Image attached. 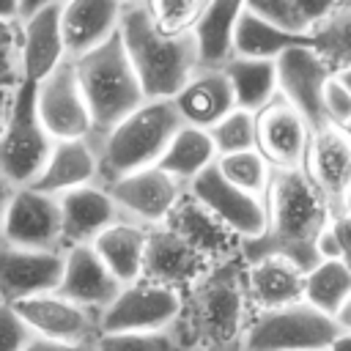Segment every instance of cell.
Listing matches in <instances>:
<instances>
[{"mask_svg":"<svg viewBox=\"0 0 351 351\" xmlns=\"http://www.w3.org/2000/svg\"><path fill=\"white\" fill-rule=\"evenodd\" d=\"M252 304L244 288L241 250L211 263L181 293V315L173 332L181 351H239Z\"/></svg>","mask_w":351,"mask_h":351,"instance_id":"cell-1","label":"cell"},{"mask_svg":"<svg viewBox=\"0 0 351 351\" xmlns=\"http://www.w3.org/2000/svg\"><path fill=\"white\" fill-rule=\"evenodd\" d=\"M266 230L258 241L241 244L244 261L255 255H282L299 269L318 263V239L326 230L332 214L307 178L304 167L271 170L266 186Z\"/></svg>","mask_w":351,"mask_h":351,"instance_id":"cell-2","label":"cell"},{"mask_svg":"<svg viewBox=\"0 0 351 351\" xmlns=\"http://www.w3.org/2000/svg\"><path fill=\"white\" fill-rule=\"evenodd\" d=\"M118 36L145 99H173L200 69L192 33H165L145 3L121 5Z\"/></svg>","mask_w":351,"mask_h":351,"instance_id":"cell-3","label":"cell"},{"mask_svg":"<svg viewBox=\"0 0 351 351\" xmlns=\"http://www.w3.org/2000/svg\"><path fill=\"white\" fill-rule=\"evenodd\" d=\"M71 63L90 115V143L101 140L121 118L145 101L118 33L90 52L71 58Z\"/></svg>","mask_w":351,"mask_h":351,"instance_id":"cell-4","label":"cell"},{"mask_svg":"<svg viewBox=\"0 0 351 351\" xmlns=\"http://www.w3.org/2000/svg\"><path fill=\"white\" fill-rule=\"evenodd\" d=\"M181 118L170 99H145L137 110L121 118L101 140L93 143L99 162V184L154 167L167 143L178 132Z\"/></svg>","mask_w":351,"mask_h":351,"instance_id":"cell-5","label":"cell"},{"mask_svg":"<svg viewBox=\"0 0 351 351\" xmlns=\"http://www.w3.org/2000/svg\"><path fill=\"white\" fill-rule=\"evenodd\" d=\"M335 318L307 302L255 310L247 321L239 351H326L337 335Z\"/></svg>","mask_w":351,"mask_h":351,"instance_id":"cell-6","label":"cell"},{"mask_svg":"<svg viewBox=\"0 0 351 351\" xmlns=\"http://www.w3.org/2000/svg\"><path fill=\"white\" fill-rule=\"evenodd\" d=\"M52 145L55 143L38 123L33 107V85L22 82L14 93L8 121L0 132V176L14 189L30 186L41 173Z\"/></svg>","mask_w":351,"mask_h":351,"instance_id":"cell-7","label":"cell"},{"mask_svg":"<svg viewBox=\"0 0 351 351\" xmlns=\"http://www.w3.org/2000/svg\"><path fill=\"white\" fill-rule=\"evenodd\" d=\"M186 195L200 203L222 228H228L241 244L258 241L266 230V200L233 186L217 165H208L186 184Z\"/></svg>","mask_w":351,"mask_h":351,"instance_id":"cell-8","label":"cell"},{"mask_svg":"<svg viewBox=\"0 0 351 351\" xmlns=\"http://www.w3.org/2000/svg\"><path fill=\"white\" fill-rule=\"evenodd\" d=\"M181 315V293L151 280L121 285L115 299L96 315V332H156L173 329Z\"/></svg>","mask_w":351,"mask_h":351,"instance_id":"cell-9","label":"cell"},{"mask_svg":"<svg viewBox=\"0 0 351 351\" xmlns=\"http://www.w3.org/2000/svg\"><path fill=\"white\" fill-rule=\"evenodd\" d=\"M33 107L44 132L58 140H90V115L77 85L74 63L66 58L33 85Z\"/></svg>","mask_w":351,"mask_h":351,"instance_id":"cell-10","label":"cell"},{"mask_svg":"<svg viewBox=\"0 0 351 351\" xmlns=\"http://www.w3.org/2000/svg\"><path fill=\"white\" fill-rule=\"evenodd\" d=\"M107 195L112 197L121 219L137 222L143 228H156L165 225L167 217L173 214L176 203L186 195V186L167 176L165 170L145 167L129 176H121L110 184H101Z\"/></svg>","mask_w":351,"mask_h":351,"instance_id":"cell-11","label":"cell"},{"mask_svg":"<svg viewBox=\"0 0 351 351\" xmlns=\"http://www.w3.org/2000/svg\"><path fill=\"white\" fill-rule=\"evenodd\" d=\"M304 173L324 197L329 214H340L351 195V137L343 126L324 123L310 132Z\"/></svg>","mask_w":351,"mask_h":351,"instance_id":"cell-12","label":"cell"},{"mask_svg":"<svg viewBox=\"0 0 351 351\" xmlns=\"http://www.w3.org/2000/svg\"><path fill=\"white\" fill-rule=\"evenodd\" d=\"M310 143L307 121L274 93L255 112V151L269 162L271 170H296L304 167Z\"/></svg>","mask_w":351,"mask_h":351,"instance_id":"cell-13","label":"cell"},{"mask_svg":"<svg viewBox=\"0 0 351 351\" xmlns=\"http://www.w3.org/2000/svg\"><path fill=\"white\" fill-rule=\"evenodd\" d=\"M211 266V261L189 244L176 228L156 225L148 228L145 236V255H143V280H151L156 285H165L170 291H189L197 277Z\"/></svg>","mask_w":351,"mask_h":351,"instance_id":"cell-14","label":"cell"},{"mask_svg":"<svg viewBox=\"0 0 351 351\" xmlns=\"http://www.w3.org/2000/svg\"><path fill=\"white\" fill-rule=\"evenodd\" d=\"M0 244L22 250H60L58 197H49L33 186L14 189L3 217Z\"/></svg>","mask_w":351,"mask_h":351,"instance_id":"cell-15","label":"cell"},{"mask_svg":"<svg viewBox=\"0 0 351 351\" xmlns=\"http://www.w3.org/2000/svg\"><path fill=\"white\" fill-rule=\"evenodd\" d=\"M277 71V93L307 121L310 132L324 126V110H321V90L324 82L332 77L329 66L318 58L313 47H293L285 49L274 60Z\"/></svg>","mask_w":351,"mask_h":351,"instance_id":"cell-16","label":"cell"},{"mask_svg":"<svg viewBox=\"0 0 351 351\" xmlns=\"http://www.w3.org/2000/svg\"><path fill=\"white\" fill-rule=\"evenodd\" d=\"M60 250H22L0 244V302L16 304L30 296L52 293L60 282Z\"/></svg>","mask_w":351,"mask_h":351,"instance_id":"cell-17","label":"cell"},{"mask_svg":"<svg viewBox=\"0 0 351 351\" xmlns=\"http://www.w3.org/2000/svg\"><path fill=\"white\" fill-rule=\"evenodd\" d=\"M33 337L55 343H90L96 337V315L63 299L60 293H41L14 304Z\"/></svg>","mask_w":351,"mask_h":351,"instance_id":"cell-18","label":"cell"},{"mask_svg":"<svg viewBox=\"0 0 351 351\" xmlns=\"http://www.w3.org/2000/svg\"><path fill=\"white\" fill-rule=\"evenodd\" d=\"M121 291V282L107 271L90 244H77L63 250V271L55 293L99 315Z\"/></svg>","mask_w":351,"mask_h":351,"instance_id":"cell-19","label":"cell"},{"mask_svg":"<svg viewBox=\"0 0 351 351\" xmlns=\"http://www.w3.org/2000/svg\"><path fill=\"white\" fill-rule=\"evenodd\" d=\"M60 214V250L90 244L104 228L121 219L112 197L101 184H85L58 197Z\"/></svg>","mask_w":351,"mask_h":351,"instance_id":"cell-20","label":"cell"},{"mask_svg":"<svg viewBox=\"0 0 351 351\" xmlns=\"http://www.w3.org/2000/svg\"><path fill=\"white\" fill-rule=\"evenodd\" d=\"M22 22V82L36 85L58 63L66 60L63 36H60V0H52Z\"/></svg>","mask_w":351,"mask_h":351,"instance_id":"cell-21","label":"cell"},{"mask_svg":"<svg viewBox=\"0 0 351 351\" xmlns=\"http://www.w3.org/2000/svg\"><path fill=\"white\" fill-rule=\"evenodd\" d=\"M118 0H60V36L66 58H80L118 33Z\"/></svg>","mask_w":351,"mask_h":351,"instance_id":"cell-22","label":"cell"},{"mask_svg":"<svg viewBox=\"0 0 351 351\" xmlns=\"http://www.w3.org/2000/svg\"><path fill=\"white\" fill-rule=\"evenodd\" d=\"M304 269L282 255H255L244 261V288L255 310H271L302 302Z\"/></svg>","mask_w":351,"mask_h":351,"instance_id":"cell-23","label":"cell"},{"mask_svg":"<svg viewBox=\"0 0 351 351\" xmlns=\"http://www.w3.org/2000/svg\"><path fill=\"white\" fill-rule=\"evenodd\" d=\"M170 101L181 123L197 126L206 132L236 107L230 82L225 80L222 69H197Z\"/></svg>","mask_w":351,"mask_h":351,"instance_id":"cell-24","label":"cell"},{"mask_svg":"<svg viewBox=\"0 0 351 351\" xmlns=\"http://www.w3.org/2000/svg\"><path fill=\"white\" fill-rule=\"evenodd\" d=\"M85 184H99V162H96V148L90 140H58L30 184L33 189L60 197L77 186Z\"/></svg>","mask_w":351,"mask_h":351,"instance_id":"cell-25","label":"cell"},{"mask_svg":"<svg viewBox=\"0 0 351 351\" xmlns=\"http://www.w3.org/2000/svg\"><path fill=\"white\" fill-rule=\"evenodd\" d=\"M145 236H148V228L129 222V219H118L110 228H104L90 241V247L99 255V261L107 266V271L121 285H129V282L140 280V274H143Z\"/></svg>","mask_w":351,"mask_h":351,"instance_id":"cell-26","label":"cell"},{"mask_svg":"<svg viewBox=\"0 0 351 351\" xmlns=\"http://www.w3.org/2000/svg\"><path fill=\"white\" fill-rule=\"evenodd\" d=\"M244 0H208L192 27L200 69H219L233 55V30Z\"/></svg>","mask_w":351,"mask_h":351,"instance_id":"cell-27","label":"cell"},{"mask_svg":"<svg viewBox=\"0 0 351 351\" xmlns=\"http://www.w3.org/2000/svg\"><path fill=\"white\" fill-rule=\"evenodd\" d=\"M310 47V33H291L282 30L252 11H241L236 30H233V55L239 58H258V60H277L285 49Z\"/></svg>","mask_w":351,"mask_h":351,"instance_id":"cell-28","label":"cell"},{"mask_svg":"<svg viewBox=\"0 0 351 351\" xmlns=\"http://www.w3.org/2000/svg\"><path fill=\"white\" fill-rule=\"evenodd\" d=\"M225 80L230 82L233 99L239 110L258 112L274 93H277V71L274 60H258V58H239L230 55L222 66Z\"/></svg>","mask_w":351,"mask_h":351,"instance_id":"cell-29","label":"cell"},{"mask_svg":"<svg viewBox=\"0 0 351 351\" xmlns=\"http://www.w3.org/2000/svg\"><path fill=\"white\" fill-rule=\"evenodd\" d=\"M214 159H217V151H214L208 132L181 123L178 132L173 134V140L167 143L165 154L159 156L156 167L186 186L197 173H203L208 165H214Z\"/></svg>","mask_w":351,"mask_h":351,"instance_id":"cell-30","label":"cell"},{"mask_svg":"<svg viewBox=\"0 0 351 351\" xmlns=\"http://www.w3.org/2000/svg\"><path fill=\"white\" fill-rule=\"evenodd\" d=\"M351 293V266L340 258H321L304 271L302 280V302L315 307L318 313L335 318L346 296Z\"/></svg>","mask_w":351,"mask_h":351,"instance_id":"cell-31","label":"cell"},{"mask_svg":"<svg viewBox=\"0 0 351 351\" xmlns=\"http://www.w3.org/2000/svg\"><path fill=\"white\" fill-rule=\"evenodd\" d=\"M310 47L332 74L351 69V3L340 0L318 25L310 27Z\"/></svg>","mask_w":351,"mask_h":351,"instance_id":"cell-32","label":"cell"},{"mask_svg":"<svg viewBox=\"0 0 351 351\" xmlns=\"http://www.w3.org/2000/svg\"><path fill=\"white\" fill-rule=\"evenodd\" d=\"M337 3L340 0H244V8L282 30L310 33Z\"/></svg>","mask_w":351,"mask_h":351,"instance_id":"cell-33","label":"cell"},{"mask_svg":"<svg viewBox=\"0 0 351 351\" xmlns=\"http://www.w3.org/2000/svg\"><path fill=\"white\" fill-rule=\"evenodd\" d=\"M214 165L222 173V178H228L233 186H239V189H244L250 195H258V197L266 195V186H269V178H271V167L255 148L217 156Z\"/></svg>","mask_w":351,"mask_h":351,"instance_id":"cell-34","label":"cell"},{"mask_svg":"<svg viewBox=\"0 0 351 351\" xmlns=\"http://www.w3.org/2000/svg\"><path fill=\"white\" fill-rule=\"evenodd\" d=\"M208 137L214 143L217 156L239 154V151H252L255 148V112L233 107L225 118H219L208 129Z\"/></svg>","mask_w":351,"mask_h":351,"instance_id":"cell-35","label":"cell"},{"mask_svg":"<svg viewBox=\"0 0 351 351\" xmlns=\"http://www.w3.org/2000/svg\"><path fill=\"white\" fill-rule=\"evenodd\" d=\"M93 351H181L173 329L156 332H96Z\"/></svg>","mask_w":351,"mask_h":351,"instance_id":"cell-36","label":"cell"},{"mask_svg":"<svg viewBox=\"0 0 351 351\" xmlns=\"http://www.w3.org/2000/svg\"><path fill=\"white\" fill-rule=\"evenodd\" d=\"M154 25L165 33H192L208 0H143Z\"/></svg>","mask_w":351,"mask_h":351,"instance_id":"cell-37","label":"cell"},{"mask_svg":"<svg viewBox=\"0 0 351 351\" xmlns=\"http://www.w3.org/2000/svg\"><path fill=\"white\" fill-rule=\"evenodd\" d=\"M22 22L0 19V88L16 90L22 85Z\"/></svg>","mask_w":351,"mask_h":351,"instance_id":"cell-38","label":"cell"},{"mask_svg":"<svg viewBox=\"0 0 351 351\" xmlns=\"http://www.w3.org/2000/svg\"><path fill=\"white\" fill-rule=\"evenodd\" d=\"M318 258H340L351 266V206L329 219L318 239Z\"/></svg>","mask_w":351,"mask_h":351,"instance_id":"cell-39","label":"cell"},{"mask_svg":"<svg viewBox=\"0 0 351 351\" xmlns=\"http://www.w3.org/2000/svg\"><path fill=\"white\" fill-rule=\"evenodd\" d=\"M321 110H324L326 123L346 126V123L351 121V90L343 85V80H340L337 74H332V77L324 82V90H321Z\"/></svg>","mask_w":351,"mask_h":351,"instance_id":"cell-40","label":"cell"},{"mask_svg":"<svg viewBox=\"0 0 351 351\" xmlns=\"http://www.w3.org/2000/svg\"><path fill=\"white\" fill-rule=\"evenodd\" d=\"M30 337L33 335L14 310V304L0 302V351H25Z\"/></svg>","mask_w":351,"mask_h":351,"instance_id":"cell-41","label":"cell"},{"mask_svg":"<svg viewBox=\"0 0 351 351\" xmlns=\"http://www.w3.org/2000/svg\"><path fill=\"white\" fill-rule=\"evenodd\" d=\"M25 351H93V340L90 343H55V340L30 337Z\"/></svg>","mask_w":351,"mask_h":351,"instance_id":"cell-42","label":"cell"},{"mask_svg":"<svg viewBox=\"0 0 351 351\" xmlns=\"http://www.w3.org/2000/svg\"><path fill=\"white\" fill-rule=\"evenodd\" d=\"M335 324L340 332H351V293L346 296V302L340 304V310L335 313Z\"/></svg>","mask_w":351,"mask_h":351,"instance_id":"cell-43","label":"cell"},{"mask_svg":"<svg viewBox=\"0 0 351 351\" xmlns=\"http://www.w3.org/2000/svg\"><path fill=\"white\" fill-rule=\"evenodd\" d=\"M14 93H16V90H3V88H0V132H3L5 121H8L11 104H14Z\"/></svg>","mask_w":351,"mask_h":351,"instance_id":"cell-44","label":"cell"},{"mask_svg":"<svg viewBox=\"0 0 351 351\" xmlns=\"http://www.w3.org/2000/svg\"><path fill=\"white\" fill-rule=\"evenodd\" d=\"M11 195H14V186L0 176V228H3V217H5V208L11 203Z\"/></svg>","mask_w":351,"mask_h":351,"instance_id":"cell-45","label":"cell"},{"mask_svg":"<svg viewBox=\"0 0 351 351\" xmlns=\"http://www.w3.org/2000/svg\"><path fill=\"white\" fill-rule=\"evenodd\" d=\"M326 351H351V332H337Z\"/></svg>","mask_w":351,"mask_h":351,"instance_id":"cell-46","label":"cell"},{"mask_svg":"<svg viewBox=\"0 0 351 351\" xmlns=\"http://www.w3.org/2000/svg\"><path fill=\"white\" fill-rule=\"evenodd\" d=\"M0 19H19V0H0Z\"/></svg>","mask_w":351,"mask_h":351,"instance_id":"cell-47","label":"cell"},{"mask_svg":"<svg viewBox=\"0 0 351 351\" xmlns=\"http://www.w3.org/2000/svg\"><path fill=\"white\" fill-rule=\"evenodd\" d=\"M47 3H52V0H19V19H25L27 14H33L36 8H41Z\"/></svg>","mask_w":351,"mask_h":351,"instance_id":"cell-48","label":"cell"},{"mask_svg":"<svg viewBox=\"0 0 351 351\" xmlns=\"http://www.w3.org/2000/svg\"><path fill=\"white\" fill-rule=\"evenodd\" d=\"M337 77H340V80H343V85H346V88L351 90V69H348V71H340Z\"/></svg>","mask_w":351,"mask_h":351,"instance_id":"cell-49","label":"cell"},{"mask_svg":"<svg viewBox=\"0 0 351 351\" xmlns=\"http://www.w3.org/2000/svg\"><path fill=\"white\" fill-rule=\"evenodd\" d=\"M121 5H126V3H143V0H118Z\"/></svg>","mask_w":351,"mask_h":351,"instance_id":"cell-50","label":"cell"},{"mask_svg":"<svg viewBox=\"0 0 351 351\" xmlns=\"http://www.w3.org/2000/svg\"><path fill=\"white\" fill-rule=\"evenodd\" d=\"M343 129H346V132H348V137H351V121H348V123H346Z\"/></svg>","mask_w":351,"mask_h":351,"instance_id":"cell-51","label":"cell"},{"mask_svg":"<svg viewBox=\"0 0 351 351\" xmlns=\"http://www.w3.org/2000/svg\"><path fill=\"white\" fill-rule=\"evenodd\" d=\"M348 206H351V195H348ZM348 206H346V208H348Z\"/></svg>","mask_w":351,"mask_h":351,"instance_id":"cell-52","label":"cell"},{"mask_svg":"<svg viewBox=\"0 0 351 351\" xmlns=\"http://www.w3.org/2000/svg\"><path fill=\"white\" fill-rule=\"evenodd\" d=\"M348 3H351V0H348Z\"/></svg>","mask_w":351,"mask_h":351,"instance_id":"cell-53","label":"cell"}]
</instances>
